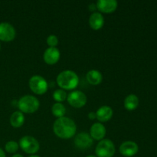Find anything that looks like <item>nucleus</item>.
<instances>
[{"label": "nucleus", "instance_id": "f257e3e1", "mask_svg": "<svg viewBox=\"0 0 157 157\" xmlns=\"http://www.w3.org/2000/svg\"><path fill=\"white\" fill-rule=\"evenodd\" d=\"M53 131L58 137L67 140L73 137L77 132V126L72 119L66 117L58 118L53 125Z\"/></svg>", "mask_w": 157, "mask_h": 157}, {"label": "nucleus", "instance_id": "f03ea898", "mask_svg": "<svg viewBox=\"0 0 157 157\" xmlns=\"http://www.w3.org/2000/svg\"><path fill=\"white\" fill-rule=\"evenodd\" d=\"M57 84L62 90H74L79 84V78L73 71H63L57 77Z\"/></svg>", "mask_w": 157, "mask_h": 157}, {"label": "nucleus", "instance_id": "7ed1b4c3", "mask_svg": "<svg viewBox=\"0 0 157 157\" xmlns=\"http://www.w3.org/2000/svg\"><path fill=\"white\" fill-rule=\"evenodd\" d=\"M39 101L32 95H25L18 102V107L23 113H33L38 110Z\"/></svg>", "mask_w": 157, "mask_h": 157}, {"label": "nucleus", "instance_id": "20e7f679", "mask_svg": "<svg viewBox=\"0 0 157 157\" xmlns=\"http://www.w3.org/2000/svg\"><path fill=\"white\" fill-rule=\"evenodd\" d=\"M116 152L115 145L109 139H104L100 141L95 148L97 157H113Z\"/></svg>", "mask_w": 157, "mask_h": 157}, {"label": "nucleus", "instance_id": "39448f33", "mask_svg": "<svg viewBox=\"0 0 157 157\" xmlns=\"http://www.w3.org/2000/svg\"><path fill=\"white\" fill-rule=\"evenodd\" d=\"M18 145L25 153L31 155H35L40 148L38 141L32 136H25L21 137Z\"/></svg>", "mask_w": 157, "mask_h": 157}, {"label": "nucleus", "instance_id": "423d86ee", "mask_svg": "<svg viewBox=\"0 0 157 157\" xmlns=\"http://www.w3.org/2000/svg\"><path fill=\"white\" fill-rule=\"evenodd\" d=\"M29 84L32 91L38 95H42L45 94L48 88L47 81L40 75L32 76L29 80Z\"/></svg>", "mask_w": 157, "mask_h": 157}, {"label": "nucleus", "instance_id": "0eeeda50", "mask_svg": "<svg viewBox=\"0 0 157 157\" xmlns=\"http://www.w3.org/2000/svg\"><path fill=\"white\" fill-rule=\"evenodd\" d=\"M87 96L81 90H74L67 95V101L75 108H81L87 104Z\"/></svg>", "mask_w": 157, "mask_h": 157}, {"label": "nucleus", "instance_id": "6e6552de", "mask_svg": "<svg viewBox=\"0 0 157 157\" xmlns=\"http://www.w3.org/2000/svg\"><path fill=\"white\" fill-rule=\"evenodd\" d=\"M15 28L10 23H0V41L9 42L15 38Z\"/></svg>", "mask_w": 157, "mask_h": 157}, {"label": "nucleus", "instance_id": "1a4fd4ad", "mask_svg": "<svg viewBox=\"0 0 157 157\" xmlns=\"http://www.w3.org/2000/svg\"><path fill=\"white\" fill-rule=\"evenodd\" d=\"M94 144V140L90 136V135L87 133H78L75 138V145L80 150H88L92 147Z\"/></svg>", "mask_w": 157, "mask_h": 157}, {"label": "nucleus", "instance_id": "9d476101", "mask_svg": "<svg viewBox=\"0 0 157 157\" xmlns=\"http://www.w3.org/2000/svg\"><path fill=\"white\" fill-rule=\"evenodd\" d=\"M119 151L124 156L132 157L138 153L139 147L133 141H125L121 145Z\"/></svg>", "mask_w": 157, "mask_h": 157}, {"label": "nucleus", "instance_id": "9b49d317", "mask_svg": "<svg viewBox=\"0 0 157 157\" xmlns=\"http://www.w3.org/2000/svg\"><path fill=\"white\" fill-rule=\"evenodd\" d=\"M97 9L101 12L110 14L114 12L118 6L116 0H99L96 3Z\"/></svg>", "mask_w": 157, "mask_h": 157}, {"label": "nucleus", "instance_id": "f8f14e48", "mask_svg": "<svg viewBox=\"0 0 157 157\" xmlns=\"http://www.w3.org/2000/svg\"><path fill=\"white\" fill-rule=\"evenodd\" d=\"M60 57H61V53L57 48H48L46 49L43 55L44 62L50 65H53L58 63Z\"/></svg>", "mask_w": 157, "mask_h": 157}, {"label": "nucleus", "instance_id": "ddd939ff", "mask_svg": "<svg viewBox=\"0 0 157 157\" xmlns=\"http://www.w3.org/2000/svg\"><path fill=\"white\" fill-rule=\"evenodd\" d=\"M106 128L101 123H95L90 129V135L95 140H102L106 136Z\"/></svg>", "mask_w": 157, "mask_h": 157}, {"label": "nucleus", "instance_id": "4468645a", "mask_svg": "<svg viewBox=\"0 0 157 157\" xmlns=\"http://www.w3.org/2000/svg\"><path fill=\"white\" fill-rule=\"evenodd\" d=\"M113 111L109 106H102L96 112V117L98 121L101 123L107 122L112 118Z\"/></svg>", "mask_w": 157, "mask_h": 157}, {"label": "nucleus", "instance_id": "2eb2a0df", "mask_svg": "<svg viewBox=\"0 0 157 157\" xmlns=\"http://www.w3.org/2000/svg\"><path fill=\"white\" fill-rule=\"evenodd\" d=\"M104 25V18L101 12H94L89 17V25L94 30H99Z\"/></svg>", "mask_w": 157, "mask_h": 157}, {"label": "nucleus", "instance_id": "dca6fc26", "mask_svg": "<svg viewBox=\"0 0 157 157\" xmlns=\"http://www.w3.org/2000/svg\"><path fill=\"white\" fill-rule=\"evenodd\" d=\"M86 78L88 83L91 85H98L103 81L102 74L97 70H90L86 75Z\"/></svg>", "mask_w": 157, "mask_h": 157}, {"label": "nucleus", "instance_id": "f3484780", "mask_svg": "<svg viewBox=\"0 0 157 157\" xmlns=\"http://www.w3.org/2000/svg\"><path fill=\"white\" fill-rule=\"evenodd\" d=\"M139 103V98L136 95L130 94L126 97L125 100H124V107L126 110L132 111L137 108Z\"/></svg>", "mask_w": 157, "mask_h": 157}, {"label": "nucleus", "instance_id": "a211bd4d", "mask_svg": "<svg viewBox=\"0 0 157 157\" xmlns=\"http://www.w3.org/2000/svg\"><path fill=\"white\" fill-rule=\"evenodd\" d=\"M10 124L15 128L21 127L25 123L24 113L21 111H15L10 117Z\"/></svg>", "mask_w": 157, "mask_h": 157}, {"label": "nucleus", "instance_id": "6ab92c4d", "mask_svg": "<svg viewBox=\"0 0 157 157\" xmlns=\"http://www.w3.org/2000/svg\"><path fill=\"white\" fill-rule=\"evenodd\" d=\"M52 114L57 118H61L64 117L66 113V108L64 104L61 103H55L52 107Z\"/></svg>", "mask_w": 157, "mask_h": 157}, {"label": "nucleus", "instance_id": "aec40b11", "mask_svg": "<svg viewBox=\"0 0 157 157\" xmlns=\"http://www.w3.org/2000/svg\"><path fill=\"white\" fill-rule=\"evenodd\" d=\"M67 98V94L66 93V91L62 89H58L56 90L53 93V99L55 101H57V103H61L63 101H66Z\"/></svg>", "mask_w": 157, "mask_h": 157}, {"label": "nucleus", "instance_id": "412c9836", "mask_svg": "<svg viewBox=\"0 0 157 157\" xmlns=\"http://www.w3.org/2000/svg\"><path fill=\"white\" fill-rule=\"evenodd\" d=\"M18 148H19V145L18 143L14 140L9 141L6 143L5 146V150L9 153H15L18 150Z\"/></svg>", "mask_w": 157, "mask_h": 157}, {"label": "nucleus", "instance_id": "4be33fe9", "mask_svg": "<svg viewBox=\"0 0 157 157\" xmlns=\"http://www.w3.org/2000/svg\"><path fill=\"white\" fill-rule=\"evenodd\" d=\"M46 42H47V44L49 46V48H56V46L58 44V38L56 35H50L47 38Z\"/></svg>", "mask_w": 157, "mask_h": 157}, {"label": "nucleus", "instance_id": "5701e85b", "mask_svg": "<svg viewBox=\"0 0 157 157\" xmlns=\"http://www.w3.org/2000/svg\"><path fill=\"white\" fill-rule=\"evenodd\" d=\"M88 118L90 120H91V121L96 119V112H90V113H88Z\"/></svg>", "mask_w": 157, "mask_h": 157}, {"label": "nucleus", "instance_id": "b1692460", "mask_svg": "<svg viewBox=\"0 0 157 157\" xmlns=\"http://www.w3.org/2000/svg\"><path fill=\"white\" fill-rule=\"evenodd\" d=\"M89 9H90V11H92V12H94L95 9H97L96 4H90V6H89Z\"/></svg>", "mask_w": 157, "mask_h": 157}, {"label": "nucleus", "instance_id": "393cba45", "mask_svg": "<svg viewBox=\"0 0 157 157\" xmlns=\"http://www.w3.org/2000/svg\"><path fill=\"white\" fill-rule=\"evenodd\" d=\"M0 157H6V153H5V152L1 148H0Z\"/></svg>", "mask_w": 157, "mask_h": 157}, {"label": "nucleus", "instance_id": "a878e982", "mask_svg": "<svg viewBox=\"0 0 157 157\" xmlns=\"http://www.w3.org/2000/svg\"><path fill=\"white\" fill-rule=\"evenodd\" d=\"M12 157H24V156L21 154H18V153H15V154H14Z\"/></svg>", "mask_w": 157, "mask_h": 157}, {"label": "nucleus", "instance_id": "bb28decb", "mask_svg": "<svg viewBox=\"0 0 157 157\" xmlns=\"http://www.w3.org/2000/svg\"><path fill=\"white\" fill-rule=\"evenodd\" d=\"M29 157H40V156H38V155H31V156Z\"/></svg>", "mask_w": 157, "mask_h": 157}, {"label": "nucleus", "instance_id": "cd10ccee", "mask_svg": "<svg viewBox=\"0 0 157 157\" xmlns=\"http://www.w3.org/2000/svg\"><path fill=\"white\" fill-rule=\"evenodd\" d=\"M86 157H97L96 156H94V155H90V156H87Z\"/></svg>", "mask_w": 157, "mask_h": 157}, {"label": "nucleus", "instance_id": "c85d7f7f", "mask_svg": "<svg viewBox=\"0 0 157 157\" xmlns=\"http://www.w3.org/2000/svg\"><path fill=\"white\" fill-rule=\"evenodd\" d=\"M0 50H1V44H0Z\"/></svg>", "mask_w": 157, "mask_h": 157}]
</instances>
